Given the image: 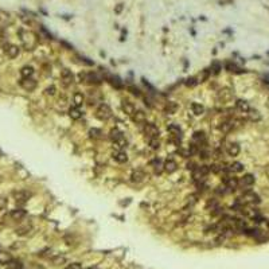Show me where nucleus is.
Listing matches in <instances>:
<instances>
[{
  "label": "nucleus",
  "instance_id": "nucleus-10",
  "mask_svg": "<svg viewBox=\"0 0 269 269\" xmlns=\"http://www.w3.org/2000/svg\"><path fill=\"white\" fill-rule=\"evenodd\" d=\"M121 108H122V110H124V113L128 114V116H132L135 113V110H136L135 105L132 104L129 100H122L121 101Z\"/></svg>",
  "mask_w": 269,
  "mask_h": 269
},
{
  "label": "nucleus",
  "instance_id": "nucleus-6",
  "mask_svg": "<svg viewBox=\"0 0 269 269\" xmlns=\"http://www.w3.org/2000/svg\"><path fill=\"white\" fill-rule=\"evenodd\" d=\"M19 84H20V86H22L24 90H27V92H32L36 88V85H38V84H36V81L34 80V78H31V77H30V78H22Z\"/></svg>",
  "mask_w": 269,
  "mask_h": 269
},
{
  "label": "nucleus",
  "instance_id": "nucleus-43",
  "mask_svg": "<svg viewBox=\"0 0 269 269\" xmlns=\"http://www.w3.org/2000/svg\"><path fill=\"white\" fill-rule=\"evenodd\" d=\"M7 203H8L7 198H4V196H0V210L6 209V207H7Z\"/></svg>",
  "mask_w": 269,
  "mask_h": 269
},
{
  "label": "nucleus",
  "instance_id": "nucleus-15",
  "mask_svg": "<svg viewBox=\"0 0 269 269\" xmlns=\"http://www.w3.org/2000/svg\"><path fill=\"white\" fill-rule=\"evenodd\" d=\"M132 118L137 124H144L145 120H147V116H145V113L143 110H135V113L132 114Z\"/></svg>",
  "mask_w": 269,
  "mask_h": 269
},
{
  "label": "nucleus",
  "instance_id": "nucleus-42",
  "mask_svg": "<svg viewBox=\"0 0 269 269\" xmlns=\"http://www.w3.org/2000/svg\"><path fill=\"white\" fill-rule=\"evenodd\" d=\"M252 219H253V221H254V222H256V223H263L264 221H265V218H264L263 215H260V213H258L257 215H254L253 218H252Z\"/></svg>",
  "mask_w": 269,
  "mask_h": 269
},
{
  "label": "nucleus",
  "instance_id": "nucleus-33",
  "mask_svg": "<svg viewBox=\"0 0 269 269\" xmlns=\"http://www.w3.org/2000/svg\"><path fill=\"white\" fill-rule=\"evenodd\" d=\"M108 78H109V82L113 85L116 89H122V82L120 81V78H118V77L110 76V77H108Z\"/></svg>",
  "mask_w": 269,
  "mask_h": 269
},
{
  "label": "nucleus",
  "instance_id": "nucleus-4",
  "mask_svg": "<svg viewBox=\"0 0 269 269\" xmlns=\"http://www.w3.org/2000/svg\"><path fill=\"white\" fill-rule=\"evenodd\" d=\"M3 50H4L6 55L8 58H11V59H13V58H16L19 55L20 53V49L16 45H12V43H6L4 46H3Z\"/></svg>",
  "mask_w": 269,
  "mask_h": 269
},
{
  "label": "nucleus",
  "instance_id": "nucleus-48",
  "mask_svg": "<svg viewBox=\"0 0 269 269\" xmlns=\"http://www.w3.org/2000/svg\"><path fill=\"white\" fill-rule=\"evenodd\" d=\"M61 45H63V46L66 47L67 50H73V46L69 45V43H66V42H65V40H61Z\"/></svg>",
  "mask_w": 269,
  "mask_h": 269
},
{
  "label": "nucleus",
  "instance_id": "nucleus-45",
  "mask_svg": "<svg viewBox=\"0 0 269 269\" xmlns=\"http://www.w3.org/2000/svg\"><path fill=\"white\" fill-rule=\"evenodd\" d=\"M46 94L47 96H54L55 94V86H49L46 89Z\"/></svg>",
  "mask_w": 269,
  "mask_h": 269
},
{
  "label": "nucleus",
  "instance_id": "nucleus-16",
  "mask_svg": "<svg viewBox=\"0 0 269 269\" xmlns=\"http://www.w3.org/2000/svg\"><path fill=\"white\" fill-rule=\"evenodd\" d=\"M69 116H70L71 120H80V118L82 117V112L80 110V108L74 105V106L69 108Z\"/></svg>",
  "mask_w": 269,
  "mask_h": 269
},
{
  "label": "nucleus",
  "instance_id": "nucleus-37",
  "mask_svg": "<svg viewBox=\"0 0 269 269\" xmlns=\"http://www.w3.org/2000/svg\"><path fill=\"white\" fill-rule=\"evenodd\" d=\"M225 67H226V70H227V71H231V73H237V71L240 70L236 63H231V62H226Z\"/></svg>",
  "mask_w": 269,
  "mask_h": 269
},
{
  "label": "nucleus",
  "instance_id": "nucleus-38",
  "mask_svg": "<svg viewBox=\"0 0 269 269\" xmlns=\"http://www.w3.org/2000/svg\"><path fill=\"white\" fill-rule=\"evenodd\" d=\"M152 164H154V168H155V174H160L162 172L163 164H160V160H159V159H155V160L152 162Z\"/></svg>",
  "mask_w": 269,
  "mask_h": 269
},
{
  "label": "nucleus",
  "instance_id": "nucleus-18",
  "mask_svg": "<svg viewBox=\"0 0 269 269\" xmlns=\"http://www.w3.org/2000/svg\"><path fill=\"white\" fill-rule=\"evenodd\" d=\"M113 159L117 163H127L128 162V155L125 154L124 151H116V152H113Z\"/></svg>",
  "mask_w": 269,
  "mask_h": 269
},
{
  "label": "nucleus",
  "instance_id": "nucleus-13",
  "mask_svg": "<svg viewBox=\"0 0 269 269\" xmlns=\"http://www.w3.org/2000/svg\"><path fill=\"white\" fill-rule=\"evenodd\" d=\"M254 180L256 179H254V176L252 175V174H246V175H244L238 182H240V185L244 186V187H250V186L254 185Z\"/></svg>",
  "mask_w": 269,
  "mask_h": 269
},
{
  "label": "nucleus",
  "instance_id": "nucleus-40",
  "mask_svg": "<svg viewBox=\"0 0 269 269\" xmlns=\"http://www.w3.org/2000/svg\"><path fill=\"white\" fill-rule=\"evenodd\" d=\"M128 90L131 92V93L133 94V96H136V97H140V96H141L140 90H139L137 88H135V86H129V88H128Z\"/></svg>",
  "mask_w": 269,
  "mask_h": 269
},
{
  "label": "nucleus",
  "instance_id": "nucleus-24",
  "mask_svg": "<svg viewBox=\"0 0 269 269\" xmlns=\"http://www.w3.org/2000/svg\"><path fill=\"white\" fill-rule=\"evenodd\" d=\"M191 110L192 113L195 116H202L205 113V106L202 104H198V103H192L191 104Z\"/></svg>",
  "mask_w": 269,
  "mask_h": 269
},
{
  "label": "nucleus",
  "instance_id": "nucleus-32",
  "mask_svg": "<svg viewBox=\"0 0 269 269\" xmlns=\"http://www.w3.org/2000/svg\"><path fill=\"white\" fill-rule=\"evenodd\" d=\"M246 236H250V237H258L261 236V230L260 229H249V227H245L242 230Z\"/></svg>",
  "mask_w": 269,
  "mask_h": 269
},
{
  "label": "nucleus",
  "instance_id": "nucleus-19",
  "mask_svg": "<svg viewBox=\"0 0 269 269\" xmlns=\"http://www.w3.org/2000/svg\"><path fill=\"white\" fill-rule=\"evenodd\" d=\"M236 106H237L238 110L244 112V113H248V112L250 110L249 103H248V101H245V100H237L236 101Z\"/></svg>",
  "mask_w": 269,
  "mask_h": 269
},
{
  "label": "nucleus",
  "instance_id": "nucleus-39",
  "mask_svg": "<svg viewBox=\"0 0 269 269\" xmlns=\"http://www.w3.org/2000/svg\"><path fill=\"white\" fill-rule=\"evenodd\" d=\"M186 86H189V88H194L196 84H198V81H196V78L195 77H190V78H187L186 80Z\"/></svg>",
  "mask_w": 269,
  "mask_h": 269
},
{
  "label": "nucleus",
  "instance_id": "nucleus-25",
  "mask_svg": "<svg viewBox=\"0 0 269 269\" xmlns=\"http://www.w3.org/2000/svg\"><path fill=\"white\" fill-rule=\"evenodd\" d=\"M84 101H85V97H84V94L81 93V92H76V93L73 94V103H74L76 106L80 108L81 105L84 104Z\"/></svg>",
  "mask_w": 269,
  "mask_h": 269
},
{
  "label": "nucleus",
  "instance_id": "nucleus-12",
  "mask_svg": "<svg viewBox=\"0 0 269 269\" xmlns=\"http://www.w3.org/2000/svg\"><path fill=\"white\" fill-rule=\"evenodd\" d=\"M163 170H164L167 174H172V172H175L176 170H178V164H176L175 160L168 159V160H166L164 164H163Z\"/></svg>",
  "mask_w": 269,
  "mask_h": 269
},
{
  "label": "nucleus",
  "instance_id": "nucleus-26",
  "mask_svg": "<svg viewBox=\"0 0 269 269\" xmlns=\"http://www.w3.org/2000/svg\"><path fill=\"white\" fill-rule=\"evenodd\" d=\"M32 74H34L32 66H23L22 69H20V76H22V78H30V77H32Z\"/></svg>",
  "mask_w": 269,
  "mask_h": 269
},
{
  "label": "nucleus",
  "instance_id": "nucleus-21",
  "mask_svg": "<svg viewBox=\"0 0 269 269\" xmlns=\"http://www.w3.org/2000/svg\"><path fill=\"white\" fill-rule=\"evenodd\" d=\"M132 182H136V183H140L143 180L145 179V174L141 171V170H136V171L132 172Z\"/></svg>",
  "mask_w": 269,
  "mask_h": 269
},
{
  "label": "nucleus",
  "instance_id": "nucleus-49",
  "mask_svg": "<svg viewBox=\"0 0 269 269\" xmlns=\"http://www.w3.org/2000/svg\"><path fill=\"white\" fill-rule=\"evenodd\" d=\"M121 9H122V4H118L117 7H116L114 12H116V13H120V12H121Z\"/></svg>",
  "mask_w": 269,
  "mask_h": 269
},
{
  "label": "nucleus",
  "instance_id": "nucleus-14",
  "mask_svg": "<svg viewBox=\"0 0 269 269\" xmlns=\"http://www.w3.org/2000/svg\"><path fill=\"white\" fill-rule=\"evenodd\" d=\"M240 151H241V148L237 143H230V144L226 145V152L229 156H237L240 154Z\"/></svg>",
  "mask_w": 269,
  "mask_h": 269
},
{
  "label": "nucleus",
  "instance_id": "nucleus-2",
  "mask_svg": "<svg viewBox=\"0 0 269 269\" xmlns=\"http://www.w3.org/2000/svg\"><path fill=\"white\" fill-rule=\"evenodd\" d=\"M96 117L101 121H106L112 117V109L106 104H100L96 109Z\"/></svg>",
  "mask_w": 269,
  "mask_h": 269
},
{
  "label": "nucleus",
  "instance_id": "nucleus-44",
  "mask_svg": "<svg viewBox=\"0 0 269 269\" xmlns=\"http://www.w3.org/2000/svg\"><path fill=\"white\" fill-rule=\"evenodd\" d=\"M211 70H213V73L218 74V73H219V70H221V65L218 63V62H214L213 66H211Z\"/></svg>",
  "mask_w": 269,
  "mask_h": 269
},
{
  "label": "nucleus",
  "instance_id": "nucleus-50",
  "mask_svg": "<svg viewBox=\"0 0 269 269\" xmlns=\"http://www.w3.org/2000/svg\"><path fill=\"white\" fill-rule=\"evenodd\" d=\"M268 227H269V222H268Z\"/></svg>",
  "mask_w": 269,
  "mask_h": 269
},
{
  "label": "nucleus",
  "instance_id": "nucleus-23",
  "mask_svg": "<svg viewBox=\"0 0 269 269\" xmlns=\"http://www.w3.org/2000/svg\"><path fill=\"white\" fill-rule=\"evenodd\" d=\"M227 171L236 172V174L242 172L244 171V164H242V163H240V162H234V163H231V164L227 167Z\"/></svg>",
  "mask_w": 269,
  "mask_h": 269
},
{
  "label": "nucleus",
  "instance_id": "nucleus-30",
  "mask_svg": "<svg viewBox=\"0 0 269 269\" xmlns=\"http://www.w3.org/2000/svg\"><path fill=\"white\" fill-rule=\"evenodd\" d=\"M248 117H249V120H250V121H258V120H261V114H260V112L254 110V109H250V110L248 112Z\"/></svg>",
  "mask_w": 269,
  "mask_h": 269
},
{
  "label": "nucleus",
  "instance_id": "nucleus-36",
  "mask_svg": "<svg viewBox=\"0 0 269 269\" xmlns=\"http://www.w3.org/2000/svg\"><path fill=\"white\" fill-rule=\"evenodd\" d=\"M12 260L11 254L7 253V252H0V264H7Z\"/></svg>",
  "mask_w": 269,
  "mask_h": 269
},
{
  "label": "nucleus",
  "instance_id": "nucleus-9",
  "mask_svg": "<svg viewBox=\"0 0 269 269\" xmlns=\"http://www.w3.org/2000/svg\"><path fill=\"white\" fill-rule=\"evenodd\" d=\"M223 185H225L226 189H229L230 191H234V190L240 186V182H238V179L234 178V176H225Z\"/></svg>",
  "mask_w": 269,
  "mask_h": 269
},
{
  "label": "nucleus",
  "instance_id": "nucleus-35",
  "mask_svg": "<svg viewBox=\"0 0 269 269\" xmlns=\"http://www.w3.org/2000/svg\"><path fill=\"white\" fill-rule=\"evenodd\" d=\"M148 144L152 149H159L160 148V141H159L158 137H149L148 139Z\"/></svg>",
  "mask_w": 269,
  "mask_h": 269
},
{
  "label": "nucleus",
  "instance_id": "nucleus-27",
  "mask_svg": "<svg viewBox=\"0 0 269 269\" xmlns=\"http://www.w3.org/2000/svg\"><path fill=\"white\" fill-rule=\"evenodd\" d=\"M7 269H24V265L22 264V261L19 260H12L9 261V263H7Z\"/></svg>",
  "mask_w": 269,
  "mask_h": 269
},
{
  "label": "nucleus",
  "instance_id": "nucleus-28",
  "mask_svg": "<svg viewBox=\"0 0 269 269\" xmlns=\"http://www.w3.org/2000/svg\"><path fill=\"white\" fill-rule=\"evenodd\" d=\"M218 97H219L222 101H229L230 98L233 97V93H231L230 90H227V89H223V90H221L219 93H218Z\"/></svg>",
  "mask_w": 269,
  "mask_h": 269
},
{
  "label": "nucleus",
  "instance_id": "nucleus-17",
  "mask_svg": "<svg viewBox=\"0 0 269 269\" xmlns=\"http://www.w3.org/2000/svg\"><path fill=\"white\" fill-rule=\"evenodd\" d=\"M178 109H179V105H178V104L174 103V101H170V103L166 104L164 112H166L167 114H175L176 112H178Z\"/></svg>",
  "mask_w": 269,
  "mask_h": 269
},
{
  "label": "nucleus",
  "instance_id": "nucleus-47",
  "mask_svg": "<svg viewBox=\"0 0 269 269\" xmlns=\"http://www.w3.org/2000/svg\"><path fill=\"white\" fill-rule=\"evenodd\" d=\"M30 269H45V268H43L42 265H39V264L31 263V264H30Z\"/></svg>",
  "mask_w": 269,
  "mask_h": 269
},
{
  "label": "nucleus",
  "instance_id": "nucleus-8",
  "mask_svg": "<svg viewBox=\"0 0 269 269\" xmlns=\"http://www.w3.org/2000/svg\"><path fill=\"white\" fill-rule=\"evenodd\" d=\"M61 80H62L65 86H70L74 82V74L69 69H63L62 73H61Z\"/></svg>",
  "mask_w": 269,
  "mask_h": 269
},
{
  "label": "nucleus",
  "instance_id": "nucleus-34",
  "mask_svg": "<svg viewBox=\"0 0 269 269\" xmlns=\"http://www.w3.org/2000/svg\"><path fill=\"white\" fill-rule=\"evenodd\" d=\"M89 136L92 139H101L103 137V131L98 128H92L89 131Z\"/></svg>",
  "mask_w": 269,
  "mask_h": 269
},
{
  "label": "nucleus",
  "instance_id": "nucleus-31",
  "mask_svg": "<svg viewBox=\"0 0 269 269\" xmlns=\"http://www.w3.org/2000/svg\"><path fill=\"white\" fill-rule=\"evenodd\" d=\"M192 139H194L195 141H198L199 145H200V143H205V139H206L205 132H203V131H196L195 133L192 135Z\"/></svg>",
  "mask_w": 269,
  "mask_h": 269
},
{
  "label": "nucleus",
  "instance_id": "nucleus-29",
  "mask_svg": "<svg viewBox=\"0 0 269 269\" xmlns=\"http://www.w3.org/2000/svg\"><path fill=\"white\" fill-rule=\"evenodd\" d=\"M30 230H31V225H23V226H19L18 229L15 230V233L18 234V236H26Z\"/></svg>",
  "mask_w": 269,
  "mask_h": 269
},
{
  "label": "nucleus",
  "instance_id": "nucleus-41",
  "mask_svg": "<svg viewBox=\"0 0 269 269\" xmlns=\"http://www.w3.org/2000/svg\"><path fill=\"white\" fill-rule=\"evenodd\" d=\"M65 269H82V265H81L80 263H71L69 264Z\"/></svg>",
  "mask_w": 269,
  "mask_h": 269
},
{
  "label": "nucleus",
  "instance_id": "nucleus-46",
  "mask_svg": "<svg viewBox=\"0 0 269 269\" xmlns=\"http://www.w3.org/2000/svg\"><path fill=\"white\" fill-rule=\"evenodd\" d=\"M65 261H66V260H65V257H57L55 260H53V263L55 265H59V264H63Z\"/></svg>",
  "mask_w": 269,
  "mask_h": 269
},
{
  "label": "nucleus",
  "instance_id": "nucleus-1",
  "mask_svg": "<svg viewBox=\"0 0 269 269\" xmlns=\"http://www.w3.org/2000/svg\"><path fill=\"white\" fill-rule=\"evenodd\" d=\"M110 139H112V141H113L118 148H125V147H127V144H128L127 139L124 137L122 132L118 131V129H112V131H110Z\"/></svg>",
  "mask_w": 269,
  "mask_h": 269
},
{
  "label": "nucleus",
  "instance_id": "nucleus-7",
  "mask_svg": "<svg viewBox=\"0 0 269 269\" xmlns=\"http://www.w3.org/2000/svg\"><path fill=\"white\" fill-rule=\"evenodd\" d=\"M31 196V192H28L27 190H19V191L13 192V199L16 200L18 203H24L30 199Z\"/></svg>",
  "mask_w": 269,
  "mask_h": 269
},
{
  "label": "nucleus",
  "instance_id": "nucleus-22",
  "mask_svg": "<svg viewBox=\"0 0 269 269\" xmlns=\"http://www.w3.org/2000/svg\"><path fill=\"white\" fill-rule=\"evenodd\" d=\"M233 128H234V122L230 121V120H226V121L221 122V125H219V131H222L223 133H229Z\"/></svg>",
  "mask_w": 269,
  "mask_h": 269
},
{
  "label": "nucleus",
  "instance_id": "nucleus-11",
  "mask_svg": "<svg viewBox=\"0 0 269 269\" xmlns=\"http://www.w3.org/2000/svg\"><path fill=\"white\" fill-rule=\"evenodd\" d=\"M26 215H27V211L24 209H13V210H11V213H9V217H11L13 221H22Z\"/></svg>",
  "mask_w": 269,
  "mask_h": 269
},
{
  "label": "nucleus",
  "instance_id": "nucleus-20",
  "mask_svg": "<svg viewBox=\"0 0 269 269\" xmlns=\"http://www.w3.org/2000/svg\"><path fill=\"white\" fill-rule=\"evenodd\" d=\"M167 129H168V132L171 133V136H175V137H178V139L182 137V129L179 128V125L171 124V125L167 127Z\"/></svg>",
  "mask_w": 269,
  "mask_h": 269
},
{
  "label": "nucleus",
  "instance_id": "nucleus-5",
  "mask_svg": "<svg viewBox=\"0 0 269 269\" xmlns=\"http://www.w3.org/2000/svg\"><path fill=\"white\" fill-rule=\"evenodd\" d=\"M144 133L147 135L148 137H159L160 131H159V128L156 127L155 124H152V122H144Z\"/></svg>",
  "mask_w": 269,
  "mask_h": 269
},
{
  "label": "nucleus",
  "instance_id": "nucleus-3",
  "mask_svg": "<svg viewBox=\"0 0 269 269\" xmlns=\"http://www.w3.org/2000/svg\"><path fill=\"white\" fill-rule=\"evenodd\" d=\"M240 202L242 203V205H257V203L261 202V199H260V196H258L256 192L246 191L240 198Z\"/></svg>",
  "mask_w": 269,
  "mask_h": 269
}]
</instances>
